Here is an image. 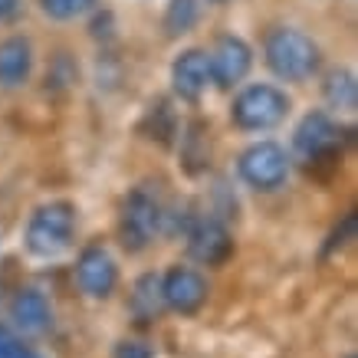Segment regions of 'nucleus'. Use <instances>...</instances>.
I'll return each mask as SVG.
<instances>
[{"label": "nucleus", "mask_w": 358, "mask_h": 358, "mask_svg": "<svg viewBox=\"0 0 358 358\" xmlns=\"http://www.w3.org/2000/svg\"><path fill=\"white\" fill-rule=\"evenodd\" d=\"M263 56L266 66L286 83H306L319 73V46L309 33L296 30V27H276L266 33V43H263Z\"/></svg>", "instance_id": "obj_1"}, {"label": "nucleus", "mask_w": 358, "mask_h": 358, "mask_svg": "<svg viewBox=\"0 0 358 358\" xmlns=\"http://www.w3.org/2000/svg\"><path fill=\"white\" fill-rule=\"evenodd\" d=\"M289 106L293 102L282 89L270 86V83H253L237 92L230 119L240 131H270L289 115Z\"/></svg>", "instance_id": "obj_2"}, {"label": "nucleus", "mask_w": 358, "mask_h": 358, "mask_svg": "<svg viewBox=\"0 0 358 358\" xmlns=\"http://www.w3.org/2000/svg\"><path fill=\"white\" fill-rule=\"evenodd\" d=\"M73 230H76V207L69 201H50L36 207L27 224V250L46 260L59 257L73 243Z\"/></svg>", "instance_id": "obj_3"}, {"label": "nucleus", "mask_w": 358, "mask_h": 358, "mask_svg": "<svg viewBox=\"0 0 358 358\" xmlns=\"http://www.w3.org/2000/svg\"><path fill=\"white\" fill-rule=\"evenodd\" d=\"M162 220H164V214H162L158 197H155L152 191H145V187H135V191L125 197L122 214H119L122 247L129 250V253H141V250L155 240V234L162 230Z\"/></svg>", "instance_id": "obj_4"}, {"label": "nucleus", "mask_w": 358, "mask_h": 358, "mask_svg": "<svg viewBox=\"0 0 358 358\" xmlns=\"http://www.w3.org/2000/svg\"><path fill=\"white\" fill-rule=\"evenodd\" d=\"M240 181L253 191H280L289 178V155L276 141H257L237 162Z\"/></svg>", "instance_id": "obj_5"}, {"label": "nucleus", "mask_w": 358, "mask_h": 358, "mask_svg": "<svg viewBox=\"0 0 358 358\" xmlns=\"http://www.w3.org/2000/svg\"><path fill=\"white\" fill-rule=\"evenodd\" d=\"M210 63V83L217 89H234L247 79L250 66H253V50H250L247 40H240L234 33L220 36L214 43V53L207 56Z\"/></svg>", "instance_id": "obj_6"}, {"label": "nucleus", "mask_w": 358, "mask_h": 358, "mask_svg": "<svg viewBox=\"0 0 358 358\" xmlns=\"http://www.w3.org/2000/svg\"><path fill=\"white\" fill-rule=\"evenodd\" d=\"M162 299L164 309L178 315H194L207 303V280L194 266H171L162 276Z\"/></svg>", "instance_id": "obj_7"}, {"label": "nucleus", "mask_w": 358, "mask_h": 358, "mask_svg": "<svg viewBox=\"0 0 358 358\" xmlns=\"http://www.w3.org/2000/svg\"><path fill=\"white\" fill-rule=\"evenodd\" d=\"M76 282L89 299H109L119 286V266H115L109 250L99 247V243L83 250L76 260Z\"/></svg>", "instance_id": "obj_8"}, {"label": "nucleus", "mask_w": 358, "mask_h": 358, "mask_svg": "<svg viewBox=\"0 0 358 358\" xmlns=\"http://www.w3.org/2000/svg\"><path fill=\"white\" fill-rule=\"evenodd\" d=\"M338 125L329 112H309L293 131V148L303 162H322L338 148Z\"/></svg>", "instance_id": "obj_9"}, {"label": "nucleus", "mask_w": 358, "mask_h": 358, "mask_svg": "<svg viewBox=\"0 0 358 358\" xmlns=\"http://www.w3.org/2000/svg\"><path fill=\"white\" fill-rule=\"evenodd\" d=\"M187 253L204 266H220L227 263V257L234 253V240L230 230L220 224L217 217H197L187 227Z\"/></svg>", "instance_id": "obj_10"}, {"label": "nucleus", "mask_w": 358, "mask_h": 358, "mask_svg": "<svg viewBox=\"0 0 358 358\" xmlns=\"http://www.w3.org/2000/svg\"><path fill=\"white\" fill-rule=\"evenodd\" d=\"M207 83H210V63H207L204 50H185L171 63V86L187 102H197L204 96Z\"/></svg>", "instance_id": "obj_11"}, {"label": "nucleus", "mask_w": 358, "mask_h": 358, "mask_svg": "<svg viewBox=\"0 0 358 358\" xmlns=\"http://www.w3.org/2000/svg\"><path fill=\"white\" fill-rule=\"evenodd\" d=\"M10 319L23 336H40V332H46L50 322H53L50 299H46L40 289L27 286V289H20V293L10 299Z\"/></svg>", "instance_id": "obj_12"}, {"label": "nucleus", "mask_w": 358, "mask_h": 358, "mask_svg": "<svg viewBox=\"0 0 358 358\" xmlns=\"http://www.w3.org/2000/svg\"><path fill=\"white\" fill-rule=\"evenodd\" d=\"M33 46L27 36H7L0 40V86L17 89L30 79Z\"/></svg>", "instance_id": "obj_13"}, {"label": "nucleus", "mask_w": 358, "mask_h": 358, "mask_svg": "<svg viewBox=\"0 0 358 358\" xmlns=\"http://www.w3.org/2000/svg\"><path fill=\"white\" fill-rule=\"evenodd\" d=\"M129 309L138 322H155L164 309V299H162V276L155 273H145L138 276L135 289H131V299H129Z\"/></svg>", "instance_id": "obj_14"}, {"label": "nucleus", "mask_w": 358, "mask_h": 358, "mask_svg": "<svg viewBox=\"0 0 358 358\" xmlns=\"http://www.w3.org/2000/svg\"><path fill=\"white\" fill-rule=\"evenodd\" d=\"M322 92H326V102L332 106V109L355 112V106H358V83H355V73H352V69H336V73H329Z\"/></svg>", "instance_id": "obj_15"}, {"label": "nucleus", "mask_w": 358, "mask_h": 358, "mask_svg": "<svg viewBox=\"0 0 358 358\" xmlns=\"http://www.w3.org/2000/svg\"><path fill=\"white\" fill-rule=\"evenodd\" d=\"M197 17H201V3H197V0H171L168 10H164L162 27L171 40H178V36H185V33L194 30Z\"/></svg>", "instance_id": "obj_16"}, {"label": "nucleus", "mask_w": 358, "mask_h": 358, "mask_svg": "<svg viewBox=\"0 0 358 358\" xmlns=\"http://www.w3.org/2000/svg\"><path fill=\"white\" fill-rule=\"evenodd\" d=\"M96 3L99 0H40L43 13L53 17V20H76V17L92 10Z\"/></svg>", "instance_id": "obj_17"}, {"label": "nucleus", "mask_w": 358, "mask_h": 358, "mask_svg": "<svg viewBox=\"0 0 358 358\" xmlns=\"http://www.w3.org/2000/svg\"><path fill=\"white\" fill-rule=\"evenodd\" d=\"M27 345H23L20 338L13 336L7 326H0V358H27Z\"/></svg>", "instance_id": "obj_18"}, {"label": "nucleus", "mask_w": 358, "mask_h": 358, "mask_svg": "<svg viewBox=\"0 0 358 358\" xmlns=\"http://www.w3.org/2000/svg\"><path fill=\"white\" fill-rule=\"evenodd\" d=\"M112 358H155V352H152V345H148V342L122 338L119 345H115V352H112Z\"/></svg>", "instance_id": "obj_19"}, {"label": "nucleus", "mask_w": 358, "mask_h": 358, "mask_svg": "<svg viewBox=\"0 0 358 358\" xmlns=\"http://www.w3.org/2000/svg\"><path fill=\"white\" fill-rule=\"evenodd\" d=\"M17 10H20V0H0V23L10 20Z\"/></svg>", "instance_id": "obj_20"}, {"label": "nucleus", "mask_w": 358, "mask_h": 358, "mask_svg": "<svg viewBox=\"0 0 358 358\" xmlns=\"http://www.w3.org/2000/svg\"><path fill=\"white\" fill-rule=\"evenodd\" d=\"M210 3H227V0H210Z\"/></svg>", "instance_id": "obj_21"}, {"label": "nucleus", "mask_w": 358, "mask_h": 358, "mask_svg": "<svg viewBox=\"0 0 358 358\" xmlns=\"http://www.w3.org/2000/svg\"><path fill=\"white\" fill-rule=\"evenodd\" d=\"M27 358H40V355H33V352H30V355H27Z\"/></svg>", "instance_id": "obj_22"}, {"label": "nucleus", "mask_w": 358, "mask_h": 358, "mask_svg": "<svg viewBox=\"0 0 358 358\" xmlns=\"http://www.w3.org/2000/svg\"><path fill=\"white\" fill-rule=\"evenodd\" d=\"M348 358H355V355H348Z\"/></svg>", "instance_id": "obj_23"}]
</instances>
